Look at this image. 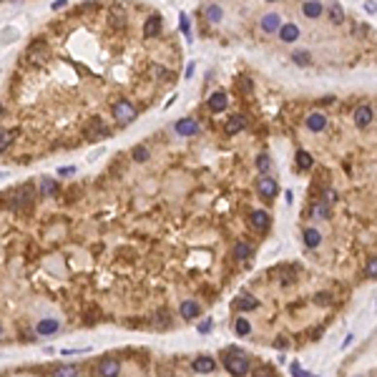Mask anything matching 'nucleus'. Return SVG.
<instances>
[{
    "label": "nucleus",
    "mask_w": 377,
    "mask_h": 377,
    "mask_svg": "<svg viewBox=\"0 0 377 377\" xmlns=\"http://www.w3.org/2000/svg\"><path fill=\"white\" fill-rule=\"evenodd\" d=\"M194 372H199V375H209V372H214L216 370V362H214V357H206V355H201V357H196L194 360Z\"/></svg>",
    "instance_id": "obj_12"
},
{
    "label": "nucleus",
    "mask_w": 377,
    "mask_h": 377,
    "mask_svg": "<svg viewBox=\"0 0 377 377\" xmlns=\"http://www.w3.org/2000/svg\"><path fill=\"white\" fill-rule=\"evenodd\" d=\"M272 169V158H269V154H259L257 156V171L259 173H267Z\"/></svg>",
    "instance_id": "obj_32"
},
{
    "label": "nucleus",
    "mask_w": 377,
    "mask_h": 377,
    "mask_svg": "<svg viewBox=\"0 0 377 377\" xmlns=\"http://www.w3.org/2000/svg\"><path fill=\"white\" fill-rule=\"evenodd\" d=\"M292 61L297 63V66H309V61H312V55H309V51H294L292 53Z\"/></svg>",
    "instance_id": "obj_31"
},
{
    "label": "nucleus",
    "mask_w": 377,
    "mask_h": 377,
    "mask_svg": "<svg viewBox=\"0 0 377 377\" xmlns=\"http://www.w3.org/2000/svg\"><path fill=\"white\" fill-rule=\"evenodd\" d=\"M259 28L269 35V33H277L282 28V16L279 13H267V16H262V20H259Z\"/></svg>",
    "instance_id": "obj_6"
},
{
    "label": "nucleus",
    "mask_w": 377,
    "mask_h": 377,
    "mask_svg": "<svg viewBox=\"0 0 377 377\" xmlns=\"http://www.w3.org/2000/svg\"><path fill=\"white\" fill-rule=\"evenodd\" d=\"M327 18H329L332 25H342L344 18H347V16H344V8H342L340 3H332V5L327 8Z\"/></svg>",
    "instance_id": "obj_20"
},
{
    "label": "nucleus",
    "mask_w": 377,
    "mask_h": 377,
    "mask_svg": "<svg viewBox=\"0 0 377 377\" xmlns=\"http://www.w3.org/2000/svg\"><path fill=\"white\" fill-rule=\"evenodd\" d=\"M53 377H78V367L76 365H58L53 370Z\"/></svg>",
    "instance_id": "obj_26"
},
{
    "label": "nucleus",
    "mask_w": 377,
    "mask_h": 377,
    "mask_svg": "<svg viewBox=\"0 0 377 377\" xmlns=\"http://www.w3.org/2000/svg\"><path fill=\"white\" fill-rule=\"evenodd\" d=\"M179 23H181V31H184L186 40H191V23H188V18H186V13H181V16H179Z\"/></svg>",
    "instance_id": "obj_36"
},
{
    "label": "nucleus",
    "mask_w": 377,
    "mask_h": 377,
    "mask_svg": "<svg viewBox=\"0 0 377 377\" xmlns=\"http://www.w3.org/2000/svg\"><path fill=\"white\" fill-rule=\"evenodd\" d=\"M294 161H297V166L302 169V171H307V169H312V154H307V151H297V156H294Z\"/></svg>",
    "instance_id": "obj_27"
},
{
    "label": "nucleus",
    "mask_w": 377,
    "mask_h": 377,
    "mask_svg": "<svg viewBox=\"0 0 377 377\" xmlns=\"http://www.w3.org/2000/svg\"><path fill=\"white\" fill-rule=\"evenodd\" d=\"M234 307H237L239 312H252V309H257V307H259V299H257V297H252V294H241V297H237V299H234Z\"/></svg>",
    "instance_id": "obj_16"
},
{
    "label": "nucleus",
    "mask_w": 377,
    "mask_h": 377,
    "mask_svg": "<svg viewBox=\"0 0 377 377\" xmlns=\"http://www.w3.org/2000/svg\"><path fill=\"white\" fill-rule=\"evenodd\" d=\"M111 20H113L116 28H121V25L126 23V13H123L121 8H113V10H111Z\"/></svg>",
    "instance_id": "obj_34"
},
{
    "label": "nucleus",
    "mask_w": 377,
    "mask_h": 377,
    "mask_svg": "<svg viewBox=\"0 0 377 377\" xmlns=\"http://www.w3.org/2000/svg\"><path fill=\"white\" fill-rule=\"evenodd\" d=\"M209 329H211V320H206V322L199 325V332H201V335H204V332H209Z\"/></svg>",
    "instance_id": "obj_42"
},
{
    "label": "nucleus",
    "mask_w": 377,
    "mask_h": 377,
    "mask_svg": "<svg viewBox=\"0 0 377 377\" xmlns=\"http://www.w3.org/2000/svg\"><path fill=\"white\" fill-rule=\"evenodd\" d=\"M158 33H161V16L154 13V16L143 23V35H146V38H156Z\"/></svg>",
    "instance_id": "obj_14"
},
{
    "label": "nucleus",
    "mask_w": 377,
    "mask_h": 377,
    "mask_svg": "<svg viewBox=\"0 0 377 377\" xmlns=\"http://www.w3.org/2000/svg\"><path fill=\"white\" fill-rule=\"evenodd\" d=\"M257 191L262 194L264 199H274V196H277V191H279V186H277V181H274V179L262 176V179L257 181Z\"/></svg>",
    "instance_id": "obj_9"
},
{
    "label": "nucleus",
    "mask_w": 377,
    "mask_h": 377,
    "mask_svg": "<svg viewBox=\"0 0 377 377\" xmlns=\"http://www.w3.org/2000/svg\"><path fill=\"white\" fill-rule=\"evenodd\" d=\"M96 375H98V377H119V375H121V362L113 360V357L101 360L98 365H96Z\"/></svg>",
    "instance_id": "obj_5"
},
{
    "label": "nucleus",
    "mask_w": 377,
    "mask_h": 377,
    "mask_svg": "<svg viewBox=\"0 0 377 377\" xmlns=\"http://www.w3.org/2000/svg\"><path fill=\"white\" fill-rule=\"evenodd\" d=\"M66 5V0H55V3H53V10H61Z\"/></svg>",
    "instance_id": "obj_45"
},
{
    "label": "nucleus",
    "mask_w": 377,
    "mask_h": 377,
    "mask_svg": "<svg viewBox=\"0 0 377 377\" xmlns=\"http://www.w3.org/2000/svg\"><path fill=\"white\" fill-rule=\"evenodd\" d=\"M3 111H5V106H3V103H0V113H3Z\"/></svg>",
    "instance_id": "obj_46"
},
{
    "label": "nucleus",
    "mask_w": 377,
    "mask_h": 377,
    "mask_svg": "<svg viewBox=\"0 0 377 377\" xmlns=\"http://www.w3.org/2000/svg\"><path fill=\"white\" fill-rule=\"evenodd\" d=\"M252 377H274V372H272L269 367H257V370L252 372Z\"/></svg>",
    "instance_id": "obj_39"
},
{
    "label": "nucleus",
    "mask_w": 377,
    "mask_h": 377,
    "mask_svg": "<svg viewBox=\"0 0 377 377\" xmlns=\"http://www.w3.org/2000/svg\"><path fill=\"white\" fill-rule=\"evenodd\" d=\"M302 13H304L307 18H320L322 13H325V5L317 3V0H312V3H304V5H302Z\"/></svg>",
    "instance_id": "obj_23"
},
{
    "label": "nucleus",
    "mask_w": 377,
    "mask_h": 377,
    "mask_svg": "<svg viewBox=\"0 0 377 377\" xmlns=\"http://www.w3.org/2000/svg\"><path fill=\"white\" fill-rule=\"evenodd\" d=\"M325 199H329V201H335V199H337V194H335V188H327V191H325Z\"/></svg>",
    "instance_id": "obj_44"
},
{
    "label": "nucleus",
    "mask_w": 377,
    "mask_h": 377,
    "mask_svg": "<svg viewBox=\"0 0 377 377\" xmlns=\"http://www.w3.org/2000/svg\"><path fill=\"white\" fill-rule=\"evenodd\" d=\"M244 128H246V116H241V113H234L226 121V134L229 136H237L239 131H244Z\"/></svg>",
    "instance_id": "obj_15"
},
{
    "label": "nucleus",
    "mask_w": 377,
    "mask_h": 377,
    "mask_svg": "<svg viewBox=\"0 0 377 377\" xmlns=\"http://www.w3.org/2000/svg\"><path fill=\"white\" fill-rule=\"evenodd\" d=\"M13 138H16V131H10V128H0V151H5Z\"/></svg>",
    "instance_id": "obj_29"
},
{
    "label": "nucleus",
    "mask_w": 377,
    "mask_h": 377,
    "mask_svg": "<svg viewBox=\"0 0 377 377\" xmlns=\"http://www.w3.org/2000/svg\"><path fill=\"white\" fill-rule=\"evenodd\" d=\"M312 216H317V219H327V216H329L327 201H317V204L312 206Z\"/></svg>",
    "instance_id": "obj_30"
},
{
    "label": "nucleus",
    "mask_w": 377,
    "mask_h": 377,
    "mask_svg": "<svg viewBox=\"0 0 377 377\" xmlns=\"http://www.w3.org/2000/svg\"><path fill=\"white\" fill-rule=\"evenodd\" d=\"M279 38L284 40V43H294L297 38H299V28L294 25V23H282V28H279Z\"/></svg>",
    "instance_id": "obj_18"
},
{
    "label": "nucleus",
    "mask_w": 377,
    "mask_h": 377,
    "mask_svg": "<svg viewBox=\"0 0 377 377\" xmlns=\"http://www.w3.org/2000/svg\"><path fill=\"white\" fill-rule=\"evenodd\" d=\"M0 335H3V325H0Z\"/></svg>",
    "instance_id": "obj_47"
},
{
    "label": "nucleus",
    "mask_w": 377,
    "mask_h": 377,
    "mask_svg": "<svg viewBox=\"0 0 377 377\" xmlns=\"http://www.w3.org/2000/svg\"><path fill=\"white\" fill-rule=\"evenodd\" d=\"M5 201H8V209H13V211H31L35 204V188L31 184L18 186L5 196Z\"/></svg>",
    "instance_id": "obj_1"
},
{
    "label": "nucleus",
    "mask_w": 377,
    "mask_h": 377,
    "mask_svg": "<svg viewBox=\"0 0 377 377\" xmlns=\"http://www.w3.org/2000/svg\"><path fill=\"white\" fill-rule=\"evenodd\" d=\"M249 224H252L257 231H267L269 224H272V216H269L264 209H257V211L249 214Z\"/></svg>",
    "instance_id": "obj_8"
},
{
    "label": "nucleus",
    "mask_w": 377,
    "mask_h": 377,
    "mask_svg": "<svg viewBox=\"0 0 377 377\" xmlns=\"http://www.w3.org/2000/svg\"><path fill=\"white\" fill-rule=\"evenodd\" d=\"M146 158H149V149H146V146H136V149H134V161H136V164H143Z\"/></svg>",
    "instance_id": "obj_35"
},
{
    "label": "nucleus",
    "mask_w": 377,
    "mask_h": 377,
    "mask_svg": "<svg viewBox=\"0 0 377 377\" xmlns=\"http://www.w3.org/2000/svg\"><path fill=\"white\" fill-rule=\"evenodd\" d=\"M375 264H377V262H375V257H370V262H367V269H365L370 279H375V277H377V267H375Z\"/></svg>",
    "instance_id": "obj_38"
},
{
    "label": "nucleus",
    "mask_w": 377,
    "mask_h": 377,
    "mask_svg": "<svg viewBox=\"0 0 377 377\" xmlns=\"http://www.w3.org/2000/svg\"><path fill=\"white\" fill-rule=\"evenodd\" d=\"M234 332L239 337H246L252 332V322L246 320V317H237V320H234Z\"/></svg>",
    "instance_id": "obj_25"
},
{
    "label": "nucleus",
    "mask_w": 377,
    "mask_h": 377,
    "mask_svg": "<svg viewBox=\"0 0 377 377\" xmlns=\"http://www.w3.org/2000/svg\"><path fill=\"white\" fill-rule=\"evenodd\" d=\"M136 116H138V111L134 108V103H128V101H116L113 103V119L119 121V123H131V121H136Z\"/></svg>",
    "instance_id": "obj_3"
},
{
    "label": "nucleus",
    "mask_w": 377,
    "mask_h": 377,
    "mask_svg": "<svg viewBox=\"0 0 377 377\" xmlns=\"http://www.w3.org/2000/svg\"><path fill=\"white\" fill-rule=\"evenodd\" d=\"M209 111L211 113H222V111H226V106H229V96L224 93V91H216V93H211L209 96Z\"/></svg>",
    "instance_id": "obj_10"
},
{
    "label": "nucleus",
    "mask_w": 377,
    "mask_h": 377,
    "mask_svg": "<svg viewBox=\"0 0 377 377\" xmlns=\"http://www.w3.org/2000/svg\"><path fill=\"white\" fill-rule=\"evenodd\" d=\"M154 73H156V76H161V78H169V81H173V73H171V70H164V68H154Z\"/></svg>",
    "instance_id": "obj_41"
},
{
    "label": "nucleus",
    "mask_w": 377,
    "mask_h": 377,
    "mask_svg": "<svg viewBox=\"0 0 377 377\" xmlns=\"http://www.w3.org/2000/svg\"><path fill=\"white\" fill-rule=\"evenodd\" d=\"M372 123V106L370 103H360L355 108V126L357 128H367Z\"/></svg>",
    "instance_id": "obj_7"
},
{
    "label": "nucleus",
    "mask_w": 377,
    "mask_h": 377,
    "mask_svg": "<svg viewBox=\"0 0 377 377\" xmlns=\"http://www.w3.org/2000/svg\"><path fill=\"white\" fill-rule=\"evenodd\" d=\"M204 16H206V20H209V23H222L224 10H222V5L211 3V5H206V8H204Z\"/></svg>",
    "instance_id": "obj_24"
},
{
    "label": "nucleus",
    "mask_w": 377,
    "mask_h": 377,
    "mask_svg": "<svg viewBox=\"0 0 377 377\" xmlns=\"http://www.w3.org/2000/svg\"><path fill=\"white\" fill-rule=\"evenodd\" d=\"M292 375H294V377H314V375H309V372H304V370L297 365V362L292 365Z\"/></svg>",
    "instance_id": "obj_40"
},
{
    "label": "nucleus",
    "mask_w": 377,
    "mask_h": 377,
    "mask_svg": "<svg viewBox=\"0 0 377 377\" xmlns=\"http://www.w3.org/2000/svg\"><path fill=\"white\" fill-rule=\"evenodd\" d=\"M86 141H101V138H106L108 136V128H106V123L98 119V116H93V119L86 123Z\"/></svg>",
    "instance_id": "obj_4"
},
{
    "label": "nucleus",
    "mask_w": 377,
    "mask_h": 377,
    "mask_svg": "<svg viewBox=\"0 0 377 377\" xmlns=\"http://www.w3.org/2000/svg\"><path fill=\"white\" fill-rule=\"evenodd\" d=\"M307 128H309V131H314V134H322L325 131V128H327V116L325 113H309L307 116Z\"/></svg>",
    "instance_id": "obj_11"
},
{
    "label": "nucleus",
    "mask_w": 377,
    "mask_h": 377,
    "mask_svg": "<svg viewBox=\"0 0 377 377\" xmlns=\"http://www.w3.org/2000/svg\"><path fill=\"white\" fill-rule=\"evenodd\" d=\"M154 325L156 327H169L171 325V314H169V309H156V314H154Z\"/></svg>",
    "instance_id": "obj_28"
},
{
    "label": "nucleus",
    "mask_w": 377,
    "mask_h": 377,
    "mask_svg": "<svg viewBox=\"0 0 377 377\" xmlns=\"http://www.w3.org/2000/svg\"><path fill=\"white\" fill-rule=\"evenodd\" d=\"M201 312V304L194 302V299H188V302H181V317L184 320H196Z\"/></svg>",
    "instance_id": "obj_19"
},
{
    "label": "nucleus",
    "mask_w": 377,
    "mask_h": 377,
    "mask_svg": "<svg viewBox=\"0 0 377 377\" xmlns=\"http://www.w3.org/2000/svg\"><path fill=\"white\" fill-rule=\"evenodd\" d=\"M58 329H61V322H58V320H51V317H48V320H40V322L35 325V332H38V335H43V337L55 335Z\"/></svg>",
    "instance_id": "obj_13"
},
{
    "label": "nucleus",
    "mask_w": 377,
    "mask_h": 377,
    "mask_svg": "<svg viewBox=\"0 0 377 377\" xmlns=\"http://www.w3.org/2000/svg\"><path fill=\"white\" fill-rule=\"evenodd\" d=\"M252 257V244L249 241H237L234 244V259L237 262H246Z\"/></svg>",
    "instance_id": "obj_21"
},
{
    "label": "nucleus",
    "mask_w": 377,
    "mask_h": 377,
    "mask_svg": "<svg viewBox=\"0 0 377 377\" xmlns=\"http://www.w3.org/2000/svg\"><path fill=\"white\" fill-rule=\"evenodd\" d=\"M294 279H297V272H294V269H289V272L284 269V272H282V287H289Z\"/></svg>",
    "instance_id": "obj_37"
},
{
    "label": "nucleus",
    "mask_w": 377,
    "mask_h": 377,
    "mask_svg": "<svg viewBox=\"0 0 377 377\" xmlns=\"http://www.w3.org/2000/svg\"><path fill=\"white\" fill-rule=\"evenodd\" d=\"M304 244L309 246V249H317V246L322 244V234L317 231L314 226H309V229H304Z\"/></svg>",
    "instance_id": "obj_22"
},
{
    "label": "nucleus",
    "mask_w": 377,
    "mask_h": 377,
    "mask_svg": "<svg viewBox=\"0 0 377 377\" xmlns=\"http://www.w3.org/2000/svg\"><path fill=\"white\" fill-rule=\"evenodd\" d=\"M222 362H224V367L229 370V375H234V377H246V375H249V370H252L249 357H246L241 350H237V347L224 350L222 352Z\"/></svg>",
    "instance_id": "obj_2"
},
{
    "label": "nucleus",
    "mask_w": 377,
    "mask_h": 377,
    "mask_svg": "<svg viewBox=\"0 0 377 377\" xmlns=\"http://www.w3.org/2000/svg\"><path fill=\"white\" fill-rule=\"evenodd\" d=\"M274 347H279V350H284V347H289V340H284V337H279L277 342H274Z\"/></svg>",
    "instance_id": "obj_43"
},
{
    "label": "nucleus",
    "mask_w": 377,
    "mask_h": 377,
    "mask_svg": "<svg viewBox=\"0 0 377 377\" xmlns=\"http://www.w3.org/2000/svg\"><path fill=\"white\" fill-rule=\"evenodd\" d=\"M55 191H58V184H55L53 179H43V181H40V194H43V196H53Z\"/></svg>",
    "instance_id": "obj_33"
},
{
    "label": "nucleus",
    "mask_w": 377,
    "mask_h": 377,
    "mask_svg": "<svg viewBox=\"0 0 377 377\" xmlns=\"http://www.w3.org/2000/svg\"><path fill=\"white\" fill-rule=\"evenodd\" d=\"M176 134L179 136H194V134H199V123L194 119H181V121H176Z\"/></svg>",
    "instance_id": "obj_17"
}]
</instances>
